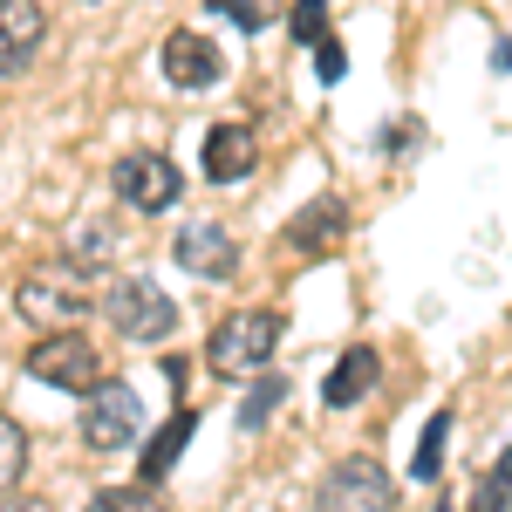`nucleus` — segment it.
I'll use <instances>...</instances> for the list:
<instances>
[{
	"label": "nucleus",
	"instance_id": "f257e3e1",
	"mask_svg": "<svg viewBox=\"0 0 512 512\" xmlns=\"http://www.w3.org/2000/svg\"><path fill=\"white\" fill-rule=\"evenodd\" d=\"M280 335H287V321L274 308H239L212 328V342H205V369L212 376H226V383H246V376H260L267 362H274Z\"/></svg>",
	"mask_w": 512,
	"mask_h": 512
},
{
	"label": "nucleus",
	"instance_id": "f03ea898",
	"mask_svg": "<svg viewBox=\"0 0 512 512\" xmlns=\"http://www.w3.org/2000/svg\"><path fill=\"white\" fill-rule=\"evenodd\" d=\"M103 321L117 328L123 342H164L171 328H178V308H171V294H164L151 274H123L103 287Z\"/></svg>",
	"mask_w": 512,
	"mask_h": 512
},
{
	"label": "nucleus",
	"instance_id": "7ed1b4c3",
	"mask_svg": "<svg viewBox=\"0 0 512 512\" xmlns=\"http://www.w3.org/2000/svg\"><path fill=\"white\" fill-rule=\"evenodd\" d=\"M144 437V396L130 390V383H89L82 390V444L96 451V458H110V451H130Z\"/></svg>",
	"mask_w": 512,
	"mask_h": 512
},
{
	"label": "nucleus",
	"instance_id": "20e7f679",
	"mask_svg": "<svg viewBox=\"0 0 512 512\" xmlns=\"http://www.w3.org/2000/svg\"><path fill=\"white\" fill-rule=\"evenodd\" d=\"M14 308L35 321V328H76V321L89 315V267L55 260V267L28 274V280H21V294H14Z\"/></svg>",
	"mask_w": 512,
	"mask_h": 512
},
{
	"label": "nucleus",
	"instance_id": "39448f33",
	"mask_svg": "<svg viewBox=\"0 0 512 512\" xmlns=\"http://www.w3.org/2000/svg\"><path fill=\"white\" fill-rule=\"evenodd\" d=\"M110 185H117V198L130 212H171L185 198V178H178V164L164 158V151H130V158H117Z\"/></svg>",
	"mask_w": 512,
	"mask_h": 512
},
{
	"label": "nucleus",
	"instance_id": "423d86ee",
	"mask_svg": "<svg viewBox=\"0 0 512 512\" xmlns=\"http://www.w3.org/2000/svg\"><path fill=\"white\" fill-rule=\"evenodd\" d=\"M28 376L35 383H55V390H89L96 376H103V355H96V342L89 335H76V328H55L48 342H35L28 349Z\"/></svg>",
	"mask_w": 512,
	"mask_h": 512
},
{
	"label": "nucleus",
	"instance_id": "0eeeda50",
	"mask_svg": "<svg viewBox=\"0 0 512 512\" xmlns=\"http://www.w3.org/2000/svg\"><path fill=\"white\" fill-rule=\"evenodd\" d=\"M321 506L328 512H376V506H390L396 499V478L383 472V465H376V458H342V465H335V472L321 478V492H315Z\"/></svg>",
	"mask_w": 512,
	"mask_h": 512
},
{
	"label": "nucleus",
	"instance_id": "6e6552de",
	"mask_svg": "<svg viewBox=\"0 0 512 512\" xmlns=\"http://www.w3.org/2000/svg\"><path fill=\"white\" fill-rule=\"evenodd\" d=\"M158 69H164V82H171V89L198 96V89H212V82L226 76V55H219L212 41L198 35V28H178V35H164Z\"/></svg>",
	"mask_w": 512,
	"mask_h": 512
},
{
	"label": "nucleus",
	"instance_id": "1a4fd4ad",
	"mask_svg": "<svg viewBox=\"0 0 512 512\" xmlns=\"http://www.w3.org/2000/svg\"><path fill=\"white\" fill-rule=\"evenodd\" d=\"M171 253H178V267L198 280H233L239 274V246L233 233L219 226V219H198V226H185V233L171 239Z\"/></svg>",
	"mask_w": 512,
	"mask_h": 512
},
{
	"label": "nucleus",
	"instance_id": "9d476101",
	"mask_svg": "<svg viewBox=\"0 0 512 512\" xmlns=\"http://www.w3.org/2000/svg\"><path fill=\"white\" fill-rule=\"evenodd\" d=\"M253 164H260V137H253V123H212V130H205V178H212V185H239V178H253Z\"/></svg>",
	"mask_w": 512,
	"mask_h": 512
},
{
	"label": "nucleus",
	"instance_id": "9b49d317",
	"mask_svg": "<svg viewBox=\"0 0 512 512\" xmlns=\"http://www.w3.org/2000/svg\"><path fill=\"white\" fill-rule=\"evenodd\" d=\"M48 41V14L35 0H0V76H21Z\"/></svg>",
	"mask_w": 512,
	"mask_h": 512
},
{
	"label": "nucleus",
	"instance_id": "f8f14e48",
	"mask_svg": "<svg viewBox=\"0 0 512 512\" xmlns=\"http://www.w3.org/2000/svg\"><path fill=\"white\" fill-rule=\"evenodd\" d=\"M342 233H349V205H342V198H315L308 212H294V219H287V246H294V253H308V260L335 253Z\"/></svg>",
	"mask_w": 512,
	"mask_h": 512
},
{
	"label": "nucleus",
	"instance_id": "ddd939ff",
	"mask_svg": "<svg viewBox=\"0 0 512 512\" xmlns=\"http://www.w3.org/2000/svg\"><path fill=\"white\" fill-rule=\"evenodd\" d=\"M376 376H383V355L369 349V342H355V349H342V362L328 369V383H321V403H328V410H355L362 396L376 390Z\"/></svg>",
	"mask_w": 512,
	"mask_h": 512
},
{
	"label": "nucleus",
	"instance_id": "4468645a",
	"mask_svg": "<svg viewBox=\"0 0 512 512\" xmlns=\"http://www.w3.org/2000/svg\"><path fill=\"white\" fill-rule=\"evenodd\" d=\"M117 253H123V233L110 226V219H82L76 233H69V260H76V267H89V274H103Z\"/></svg>",
	"mask_w": 512,
	"mask_h": 512
},
{
	"label": "nucleus",
	"instance_id": "2eb2a0df",
	"mask_svg": "<svg viewBox=\"0 0 512 512\" xmlns=\"http://www.w3.org/2000/svg\"><path fill=\"white\" fill-rule=\"evenodd\" d=\"M192 431H198V417H192V410H178V417L144 444V485H158V478L178 465V451H185V437H192Z\"/></svg>",
	"mask_w": 512,
	"mask_h": 512
},
{
	"label": "nucleus",
	"instance_id": "dca6fc26",
	"mask_svg": "<svg viewBox=\"0 0 512 512\" xmlns=\"http://www.w3.org/2000/svg\"><path fill=\"white\" fill-rule=\"evenodd\" d=\"M21 472H28V431L0 410V492H14V485H21Z\"/></svg>",
	"mask_w": 512,
	"mask_h": 512
},
{
	"label": "nucleus",
	"instance_id": "f3484780",
	"mask_svg": "<svg viewBox=\"0 0 512 512\" xmlns=\"http://www.w3.org/2000/svg\"><path fill=\"white\" fill-rule=\"evenodd\" d=\"M444 437H451V410H437L431 424H424V444H417V458H410L417 485H431V478L444 472Z\"/></svg>",
	"mask_w": 512,
	"mask_h": 512
},
{
	"label": "nucleus",
	"instance_id": "a211bd4d",
	"mask_svg": "<svg viewBox=\"0 0 512 512\" xmlns=\"http://www.w3.org/2000/svg\"><path fill=\"white\" fill-rule=\"evenodd\" d=\"M280 396H287V383H280V376H260V383L246 390V403H239V431H260V424L274 417Z\"/></svg>",
	"mask_w": 512,
	"mask_h": 512
},
{
	"label": "nucleus",
	"instance_id": "6ab92c4d",
	"mask_svg": "<svg viewBox=\"0 0 512 512\" xmlns=\"http://www.w3.org/2000/svg\"><path fill=\"white\" fill-rule=\"evenodd\" d=\"M205 7H212V14H226V21H239L246 35H260V28L274 21V14H267V0H205Z\"/></svg>",
	"mask_w": 512,
	"mask_h": 512
},
{
	"label": "nucleus",
	"instance_id": "aec40b11",
	"mask_svg": "<svg viewBox=\"0 0 512 512\" xmlns=\"http://www.w3.org/2000/svg\"><path fill=\"white\" fill-rule=\"evenodd\" d=\"M328 35V0H301L294 7V41H321Z\"/></svg>",
	"mask_w": 512,
	"mask_h": 512
},
{
	"label": "nucleus",
	"instance_id": "412c9836",
	"mask_svg": "<svg viewBox=\"0 0 512 512\" xmlns=\"http://www.w3.org/2000/svg\"><path fill=\"white\" fill-rule=\"evenodd\" d=\"M506 492H512V451H506V458H499V465H492V478L478 485V506H499Z\"/></svg>",
	"mask_w": 512,
	"mask_h": 512
},
{
	"label": "nucleus",
	"instance_id": "4be33fe9",
	"mask_svg": "<svg viewBox=\"0 0 512 512\" xmlns=\"http://www.w3.org/2000/svg\"><path fill=\"white\" fill-rule=\"evenodd\" d=\"M96 506H103V512H130V506H151V485H117V492H103Z\"/></svg>",
	"mask_w": 512,
	"mask_h": 512
},
{
	"label": "nucleus",
	"instance_id": "5701e85b",
	"mask_svg": "<svg viewBox=\"0 0 512 512\" xmlns=\"http://www.w3.org/2000/svg\"><path fill=\"white\" fill-rule=\"evenodd\" d=\"M315 62H321V69H315L321 82H342V41H328V35H321V41H315Z\"/></svg>",
	"mask_w": 512,
	"mask_h": 512
}]
</instances>
